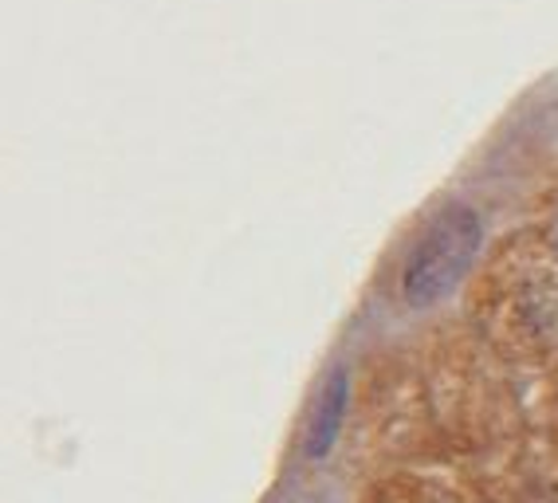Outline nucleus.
Listing matches in <instances>:
<instances>
[{"mask_svg": "<svg viewBox=\"0 0 558 503\" xmlns=\"http://www.w3.org/2000/svg\"><path fill=\"white\" fill-rule=\"evenodd\" d=\"M480 248V217L464 205H452L429 224L421 244L409 256L405 268V299L413 307H429L445 292L457 287V280L469 272L472 256Z\"/></svg>", "mask_w": 558, "mask_h": 503, "instance_id": "1", "label": "nucleus"}, {"mask_svg": "<svg viewBox=\"0 0 558 503\" xmlns=\"http://www.w3.org/2000/svg\"><path fill=\"white\" fill-rule=\"evenodd\" d=\"M342 413H347V373L330 370L327 385L319 393V405H315V417L307 425V456L311 461H323L330 453V444L339 437Z\"/></svg>", "mask_w": 558, "mask_h": 503, "instance_id": "2", "label": "nucleus"}]
</instances>
